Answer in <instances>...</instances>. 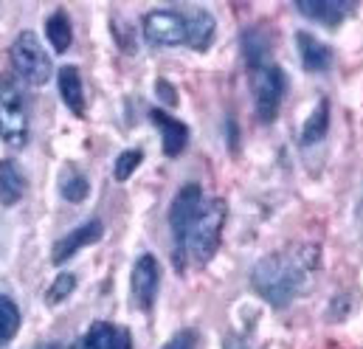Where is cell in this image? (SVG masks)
<instances>
[{"mask_svg": "<svg viewBox=\"0 0 363 349\" xmlns=\"http://www.w3.org/2000/svg\"><path fill=\"white\" fill-rule=\"evenodd\" d=\"M327 130H330V101L321 99V101L315 104V110L310 113L304 130H301V144H304V147L318 144V141L327 135Z\"/></svg>", "mask_w": 363, "mask_h": 349, "instance_id": "ac0fdd59", "label": "cell"}, {"mask_svg": "<svg viewBox=\"0 0 363 349\" xmlns=\"http://www.w3.org/2000/svg\"><path fill=\"white\" fill-rule=\"evenodd\" d=\"M161 284V270L152 254H141L133 265V301L141 310H152Z\"/></svg>", "mask_w": 363, "mask_h": 349, "instance_id": "ba28073f", "label": "cell"}, {"mask_svg": "<svg viewBox=\"0 0 363 349\" xmlns=\"http://www.w3.org/2000/svg\"><path fill=\"white\" fill-rule=\"evenodd\" d=\"M9 57H11L14 74L23 82H28V85L34 87L48 82V77H51V60H48V54H45L43 43L37 40L34 31H20L14 37V43H11Z\"/></svg>", "mask_w": 363, "mask_h": 349, "instance_id": "277c9868", "label": "cell"}, {"mask_svg": "<svg viewBox=\"0 0 363 349\" xmlns=\"http://www.w3.org/2000/svg\"><path fill=\"white\" fill-rule=\"evenodd\" d=\"M361 214H363V200H361Z\"/></svg>", "mask_w": 363, "mask_h": 349, "instance_id": "484cf974", "label": "cell"}, {"mask_svg": "<svg viewBox=\"0 0 363 349\" xmlns=\"http://www.w3.org/2000/svg\"><path fill=\"white\" fill-rule=\"evenodd\" d=\"M183 17H186V26H189V45L197 48V51H206L214 40V14L200 9V6H191V9H183Z\"/></svg>", "mask_w": 363, "mask_h": 349, "instance_id": "5bb4252c", "label": "cell"}, {"mask_svg": "<svg viewBox=\"0 0 363 349\" xmlns=\"http://www.w3.org/2000/svg\"><path fill=\"white\" fill-rule=\"evenodd\" d=\"M60 93H62V101L71 107L74 116H85V93H82V77H79V68L74 65H62L60 68Z\"/></svg>", "mask_w": 363, "mask_h": 349, "instance_id": "9a60e30c", "label": "cell"}, {"mask_svg": "<svg viewBox=\"0 0 363 349\" xmlns=\"http://www.w3.org/2000/svg\"><path fill=\"white\" fill-rule=\"evenodd\" d=\"M318 265V248L301 245L284 254H268L254 265L251 270V287L271 304V307H287L307 276Z\"/></svg>", "mask_w": 363, "mask_h": 349, "instance_id": "6da1fadb", "label": "cell"}, {"mask_svg": "<svg viewBox=\"0 0 363 349\" xmlns=\"http://www.w3.org/2000/svg\"><path fill=\"white\" fill-rule=\"evenodd\" d=\"M225 217H228L225 200H220V197L203 200V209H200V214H197V220H194V226L189 231V243H186V248L191 251L197 265H206L217 254Z\"/></svg>", "mask_w": 363, "mask_h": 349, "instance_id": "7a4b0ae2", "label": "cell"}, {"mask_svg": "<svg viewBox=\"0 0 363 349\" xmlns=\"http://www.w3.org/2000/svg\"><path fill=\"white\" fill-rule=\"evenodd\" d=\"M248 74H251V90H254L257 118H259L262 124H271L273 118L279 116L287 79H284V74H281V68H279L276 62L254 65V68H248Z\"/></svg>", "mask_w": 363, "mask_h": 349, "instance_id": "5b68a950", "label": "cell"}, {"mask_svg": "<svg viewBox=\"0 0 363 349\" xmlns=\"http://www.w3.org/2000/svg\"><path fill=\"white\" fill-rule=\"evenodd\" d=\"M296 45H298L304 71H310V74L330 71V65H333V51H330L327 43H321V40L313 37L310 31H296Z\"/></svg>", "mask_w": 363, "mask_h": 349, "instance_id": "8fae6325", "label": "cell"}, {"mask_svg": "<svg viewBox=\"0 0 363 349\" xmlns=\"http://www.w3.org/2000/svg\"><path fill=\"white\" fill-rule=\"evenodd\" d=\"M91 192V183L88 177L82 174L79 167H65L60 174V194L68 200V203H82Z\"/></svg>", "mask_w": 363, "mask_h": 349, "instance_id": "d6986e66", "label": "cell"}, {"mask_svg": "<svg viewBox=\"0 0 363 349\" xmlns=\"http://www.w3.org/2000/svg\"><path fill=\"white\" fill-rule=\"evenodd\" d=\"M26 194V174L14 161H0V203L14 206Z\"/></svg>", "mask_w": 363, "mask_h": 349, "instance_id": "2e32d148", "label": "cell"}, {"mask_svg": "<svg viewBox=\"0 0 363 349\" xmlns=\"http://www.w3.org/2000/svg\"><path fill=\"white\" fill-rule=\"evenodd\" d=\"M141 161H144V153H141V150H124V153L116 158V164H113V177H116L118 183L130 180L133 172L141 167Z\"/></svg>", "mask_w": 363, "mask_h": 349, "instance_id": "44dd1931", "label": "cell"}, {"mask_svg": "<svg viewBox=\"0 0 363 349\" xmlns=\"http://www.w3.org/2000/svg\"><path fill=\"white\" fill-rule=\"evenodd\" d=\"M34 349H60L57 344H40V347H34Z\"/></svg>", "mask_w": 363, "mask_h": 349, "instance_id": "d4e9b609", "label": "cell"}, {"mask_svg": "<svg viewBox=\"0 0 363 349\" xmlns=\"http://www.w3.org/2000/svg\"><path fill=\"white\" fill-rule=\"evenodd\" d=\"M0 138L11 150H20L28 141V104L14 79L0 82Z\"/></svg>", "mask_w": 363, "mask_h": 349, "instance_id": "3957f363", "label": "cell"}, {"mask_svg": "<svg viewBox=\"0 0 363 349\" xmlns=\"http://www.w3.org/2000/svg\"><path fill=\"white\" fill-rule=\"evenodd\" d=\"M150 118L161 127L164 153H167L169 158L181 155L183 150H186V144H189V127H186L183 121H178V118H172L169 113H164V110H150Z\"/></svg>", "mask_w": 363, "mask_h": 349, "instance_id": "4fadbf2b", "label": "cell"}, {"mask_svg": "<svg viewBox=\"0 0 363 349\" xmlns=\"http://www.w3.org/2000/svg\"><path fill=\"white\" fill-rule=\"evenodd\" d=\"M82 349H133V341L124 327L96 321L82 338Z\"/></svg>", "mask_w": 363, "mask_h": 349, "instance_id": "7c38bea8", "label": "cell"}, {"mask_svg": "<svg viewBox=\"0 0 363 349\" xmlns=\"http://www.w3.org/2000/svg\"><path fill=\"white\" fill-rule=\"evenodd\" d=\"M155 90H158V96H164V101H167V104H175V101H178V96H175V90H172L169 82L158 79V82H155Z\"/></svg>", "mask_w": 363, "mask_h": 349, "instance_id": "cb8c5ba5", "label": "cell"}, {"mask_svg": "<svg viewBox=\"0 0 363 349\" xmlns=\"http://www.w3.org/2000/svg\"><path fill=\"white\" fill-rule=\"evenodd\" d=\"M194 344H197V333L194 330H183L178 336H172L164 349H194Z\"/></svg>", "mask_w": 363, "mask_h": 349, "instance_id": "603a6c76", "label": "cell"}, {"mask_svg": "<svg viewBox=\"0 0 363 349\" xmlns=\"http://www.w3.org/2000/svg\"><path fill=\"white\" fill-rule=\"evenodd\" d=\"M296 9L304 17L318 20L327 28H335L350 11H355V0H296Z\"/></svg>", "mask_w": 363, "mask_h": 349, "instance_id": "30bf717a", "label": "cell"}, {"mask_svg": "<svg viewBox=\"0 0 363 349\" xmlns=\"http://www.w3.org/2000/svg\"><path fill=\"white\" fill-rule=\"evenodd\" d=\"M200 209H203V189L197 183H186L169 206V228H172V240H175V262L178 265H181L186 243H189V231H191Z\"/></svg>", "mask_w": 363, "mask_h": 349, "instance_id": "8992f818", "label": "cell"}, {"mask_svg": "<svg viewBox=\"0 0 363 349\" xmlns=\"http://www.w3.org/2000/svg\"><path fill=\"white\" fill-rule=\"evenodd\" d=\"M74 287H77V276H74V273H60V276L54 279V284L48 287L45 301H48V304H62V301L74 293Z\"/></svg>", "mask_w": 363, "mask_h": 349, "instance_id": "7402d4cb", "label": "cell"}, {"mask_svg": "<svg viewBox=\"0 0 363 349\" xmlns=\"http://www.w3.org/2000/svg\"><path fill=\"white\" fill-rule=\"evenodd\" d=\"M101 231H104V228H101V223H99V220H88V223L77 226L71 234H65V237L54 245V251H51V262H54V265H65L74 254H79L85 245H93L96 240H101Z\"/></svg>", "mask_w": 363, "mask_h": 349, "instance_id": "9c48e42d", "label": "cell"}, {"mask_svg": "<svg viewBox=\"0 0 363 349\" xmlns=\"http://www.w3.org/2000/svg\"><path fill=\"white\" fill-rule=\"evenodd\" d=\"M144 37L147 43L161 45V48H175V45L189 43V26H186L183 11H175V9L150 11L144 17Z\"/></svg>", "mask_w": 363, "mask_h": 349, "instance_id": "52a82bcc", "label": "cell"}, {"mask_svg": "<svg viewBox=\"0 0 363 349\" xmlns=\"http://www.w3.org/2000/svg\"><path fill=\"white\" fill-rule=\"evenodd\" d=\"M17 330H20V310L9 296L0 293V349L17 336Z\"/></svg>", "mask_w": 363, "mask_h": 349, "instance_id": "ffe728a7", "label": "cell"}, {"mask_svg": "<svg viewBox=\"0 0 363 349\" xmlns=\"http://www.w3.org/2000/svg\"><path fill=\"white\" fill-rule=\"evenodd\" d=\"M45 37L51 43V48L57 54H65L71 45H74V28H71V20L62 9H57L48 20H45Z\"/></svg>", "mask_w": 363, "mask_h": 349, "instance_id": "e0dca14e", "label": "cell"}]
</instances>
